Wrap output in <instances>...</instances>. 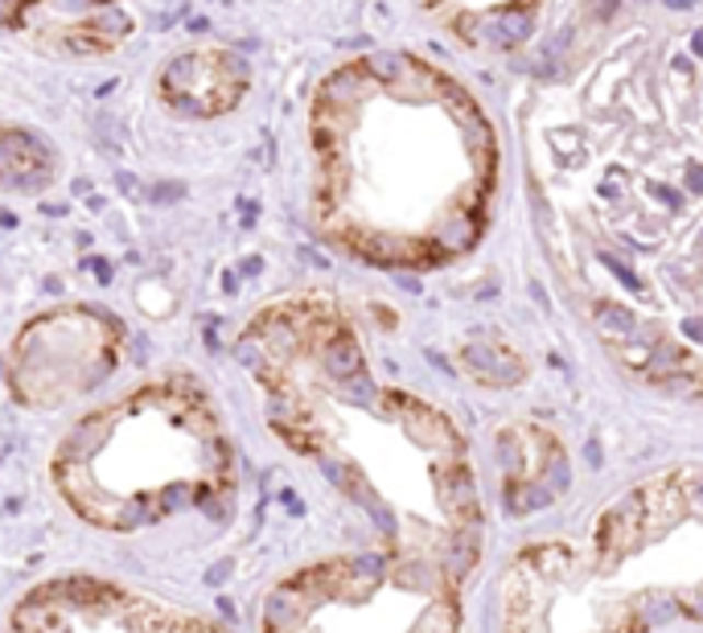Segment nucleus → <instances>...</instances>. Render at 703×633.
Returning <instances> with one entry per match:
<instances>
[{"label":"nucleus","mask_w":703,"mask_h":633,"mask_svg":"<svg viewBox=\"0 0 703 633\" xmlns=\"http://www.w3.org/2000/svg\"><path fill=\"white\" fill-rule=\"evenodd\" d=\"M268 423L359 510L378 552L469 580L481 498L461 428L411 391L378 387L354 325L326 296H288L239 334Z\"/></svg>","instance_id":"f257e3e1"},{"label":"nucleus","mask_w":703,"mask_h":633,"mask_svg":"<svg viewBox=\"0 0 703 633\" xmlns=\"http://www.w3.org/2000/svg\"><path fill=\"white\" fill-rule=\"evenodd\" d=\"M703 625V465L609 498L585 535L535 539L498 580L494 633H655Z\"/></svg>","instance_id":"f03ea898"},{"label":"nucleus","mask_w":703,"mask_h":633,"mask_svg":"<svg viewBox=\"0 0 703 633\" xmlns=\"http://www.w3.org/2000/svg\"><path fill=\"white\" fill-rule=\"evenodd\" d=\"M49 482L82 522L115 535L235 498V449L194 378H152L82 416L49 456Z\"/></svg>","instance_id":"7ed1b4c3"},{"label":"nucleus","mask_w":703,"mask_h":633,"mask_svg":"<svg viewBox=\"0 0 703 633\" xmlns=\"http://www.w3.org/2000/svg\"><path fill=\"white\" fill-rule=\"evenodd\" d=\"M461 580L392 552H342L284 572L260 597V633H461Z\"/></svg>","instance_id":"20e7f679"},{"label":"nucleus","mask_w":703,"mask_h":633,"mask_svg":"<svg viewBox=\"0 0 703 633\" xmlns=\"http://www.w3.org/2000/svg\"><path fill=\"white\" fill-rule=\"evenodd\" d=\"M124 329L103 309H58L21 329L9 358V387L25 407H66L103 383L120 362Z\"/></svg>","instance_id":"39448f33"},{"label":"nucleus","mask_w":703,"mask_h":633,"mask_svg":"<svg viewBox=\"0 0 703 633\" xmlns=\"http://www.w3.org/2000/svg\"><path fill=\"white\" fill-rule=\"evenodd\" d=\"M4 633H227L202 613L99 576H54L9 609Z\"/></svg>","instance_id":"423d86ee"},{"label":"nucleus","mask_w":703,"mask_h":633,"mask_svg":"<svg viewBox=\"0 0 703 633\" xmlns=\"http://www.w3.org/2000/svg\"><path fill=\"white\" fill-rule=\"evenodd\" d=\"M9 25L46 54H107L132 33V16L120 0H25L9 9Z\"/></svg>","instance_id":"0eeeda50"},{"label":"nucleus","mask_w":703,"mask_h":633,"mask_svg":"<svg viewBox=\"0 0 703 633\" xmlns=\"http://www.w3.org/2000/svg\"><path fill=\"white\" fill-rule=\"evenodd\" d=\"M498 461H502V494H507L510 510H535L568 486L564 444L540 423L502 428L498 432Z\"/></svg>","instance_id":"6e6552de"},{"label":"nucleus","mask_w":703,"mask_h":633,"mask_svg":"<svg viewBox=\"0 0 703 633\" xmlns=\"http://www.w3.org/2000/svg\"><path fill=\"white\" fill-rule=\"evenodd\" d=\"M247 91V63L230 49H197L181 54L161 70L165 103L181 115H211L230 112Z\"/></svg>","instance_id":"1a4fd4ad"},{"label":"nucleus","mask_w":703,"mask_h":633,"mask_svg":"<svg viewBox=\"0 0 703 633\" xmlns=\"http://www.w3.org/2000/svg\"><path fill=\"white\" fill-rule=\"evenodd\" d=\"M0 169H4V181L16 185V190H37L42 181L49 178V152L46 145L30 136V132H4V152H0Z\"/></svg>","instance_id":"9d476101"},{"label":"nucleus","mask_w":703,"mask_h":633,"mask_svg":"<svg viewBox=\"0 0 703 633\" xmlns=\"http://www.w3.org/2000/svg\"><path fill=\"white\" fill-rule=\"evenodd\" d=\"M671 9H688V4H695V0H667Z\"/></svg>","instance_id":"9b49d317"},{"label":"nucleus","mask_w":703,"mask_h":633,"mask_svg":"<svg viewBox=\"0 0 703 633\" xmlns=\"http://www.w3.org/2000/svg\"><path fill=\"white\" fill-rule=\"evenodd\" d=\"M695 49H700V54H703V30L695 33Z\"/></svg>","instance_id":"f8f14e48"}]
</instances>
